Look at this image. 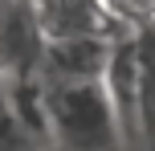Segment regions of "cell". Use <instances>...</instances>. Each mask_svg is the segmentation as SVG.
Instances as JSON below:
<instances>
[{
  "label": "cell",
  "mask_w": 155,
  "mask_h": 151,
  "mask_svg": "<svg viewBox=\"0 0 155 151\" xmlns=\"http://www.w3.org/2000/svg\"><path fill=\"white\" fill-rule=\"evenodd\" d=\"M0 86H4V82H0Z\"/></svg>",
  "instance_id": "8992f818"
},
{
  "label": "cell",
  "mask_w": 155,
  "mask_h": 151,
  "mask_svg": "<svg viewBox=\"0 0 155 151\" xmlns=\"http://www.w3.org/2000/svg\"><path fill=\"white\" fill-rule=\"evenodd\" d=\"M45 45L29 0H0V82L41 78Z\"/></svg>",
  "instance_id": "7a4b0ae2"
},
{
  "label": "cell",
  "mask_w": 155,
  "mask_h": 151,
  "mask_svg": "<svg viewBox=\"0 0 155 151\" xmlns=\"http://www.w3.org/2000/svg\"><path fill=\"white\" fill-rule=\"evenodd\" d=\"M98 8L110 16V25L118 33L155 29V0H98Z\"/></svg>",
  "instance_id": "277c9868"
},
{
  "label": "cell",
  "mask_w": 155,
  "mask_h": 151,
  "mask_svg": "<svg viewBox=\"0 0 155 151\" xmlns=\"http://www.w3.org/2000/svg\"><path fill=\"white\" fill-rule=\"evenodd\" d=\"M114 41L106 33H82V37H61L45 45L41 61V82L49 86H74V82H106Z\"/></svg>",
  "instance_id": "3957f363"
},
{
  "label": "cell",
  "mask_w": 155,
  "mask_h": 151,
  "mask_svg": "<svg viewBox=\"0 0 155 151\" xmlns=\"http://www.w3.org/2000/svg\"><path fill=\"white\" fill-rule=\"evenodd\" d=\"M37 147H41V139L21 123V114L12 110L4 86H0V151H37Z\"/></svg>",
  "instance_id": "5b68a950"
},
{
  "label": "cell",
  "mask_w": 155,
  "mask_h": 151,
  "mask_svg": "<svg viewBox=\"0 0 155 151\" xmlns=\"http://www.w3.org/2000/svg\"><path fill=\"white\" fill-rule=\"evenodd\" d=\"M45 102H49V135L61 151L127 147L106 82H74V86H49L45 82Z\"/></svg>",
  "instance_id": "6da1fadb"
}]
</instances>
